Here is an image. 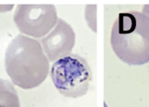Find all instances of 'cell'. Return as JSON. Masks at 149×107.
Listing matches in <instances>:
<instances>
[{"label": "cell", "mask_w": 149, "mask_h": 107, "mask_svg": "<svg viewBox=\"0 0 149 107\" xmlns=\"http://www.w3.org/2000/svg\"><path fill=\"white\" fill-rule=\"evenodd\" d=\"M5 67L13 85L31 90L47 78L50 62L38 40L19 34L6 50Z\"/></svg>", "instance_id": "1"}, {"label": "cell", "mask_w": 149, "mask_h": 107, "mask_svg": "<svg viewBox=\"0 0 149 107\" xmlns=\"http://www.w3.org/2000/svg\"><path fill=\"white\" fill-rule=\"evenodd\" d=\"M114 53L129 66L149 63V16L138 11L120 13L111 29Z\"/></svg>", "instance_id": "2"}, {"label": "cell", "mask_w": 149, "mask_h": 107, "mask_svg": "<svg viewBox=\"0 0 149 107\" xmlns=\"http://www.w3.org/2000/svg\"><path fill=\"white\" fill-rule=\"evenodd\" d=\"M50 76L54 87L62 95L68 98H79L88 92L92 80V70L84 57L70 54L52 65Z\"/></svg>", "instance_id": "3"}, {"label": "cell", "mask_w": 149, "mask_h": 107, "mask_svg": "<svg viewBox=\"0 0 149 107\" xmlns=\"http://www.w3.org/2000/svg\"><path fill=\"white\" fill-rule=\"evenodd\" d=\"M13 20L20 34L42 39L54 29L58 16L54 5L19 4L17 6Z\"/></svg>", "instance_id": "4"}, {"label": "cell", "mask_w": 149, "mask_h": 107, "mask_svg": "<svg viewBox=\"0 0 149 107\" xmlns=\"http://www.w3.org/2000/svg\"><path fill=\"white\" fill-rule=\"evenodd\" d=\"M49 62L70 55L76 44V32L70 24L58 19L54 29L40 41Z\"/></svg>", "instance_id": "5"}, {"label": "cell", "mask_w": 149, "mask_h": 107, "mask_svg": "<svg viewBox=\"0 0 149 107\" xmlns=\"http://www.w3.org/2000/svg\"><path fill=\"white\" fill-rule=\"evenodd\" d=\"M0 107H20L18 92L12 82L0 78Z\"/></svg>", "instance_id": "6"}, {"label": "cell", "mask_w": 149, "mask_h": 107, "mask_svg": "<svg viewBox=\"0 0 149 107\" xmlns=\"http://www.w3.org/2000/svg\"><path fill=\"white\" fill-rule=\"evenodd\" d=\"M13 5H3L0 6V12H6V11H9L13 8Z\"/></svg>", "instance_id": "7"}, {"label": "cell", "mask_w": 149, "mask_h": 107, "mask_svg": "<svg viewBox=\"0 0 149 107\" xmlns=\"http://www.w3.org/2000/svg\"><path fill=\"white\" fill-rule=\"evenodd\" d=\"M142 13H144L146 16H149V5H145L144 7H143Z\"/></svg>", "instance_id": "8"}]
</instances>
